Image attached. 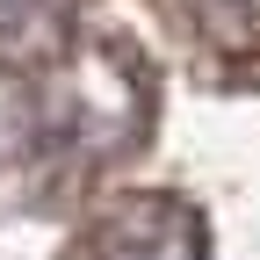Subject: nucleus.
I'll use <instances>...</instances> for the list:
<instances>
[{"mask_svg": "<svg viewBox=\"0 0 260 260\" xmlns=\"http://www.w3.org/2000/svg\"><path fill=\"white\" fill-rule=\"evenodd\" d=\"M130 87H138V80H130ZM87 94H94V65L44 80L22 102V159L37 174H51V167L73 174V167H94V159L123 152V130H138L145 123V102H152V94H130V102H123V87H116L109 102L94 109Z\"/></svg>", "mask_w": 260, "mask_h": 260, "instance_id": "obj_1", "label": "nucleus"}, {"mask_svg": "<svg viewBox=\"0 0 260 260\" xmlns=\"http://www.w3.org/2000/svg\"><path fill=\"white\" fill-rule=\"evenodd\" d=\"M65 260H203V224L174 195H123L73 239Z\"/></svg>", "mask_w": 260, "mask_h": 260, "instance_id": "obj_2", "label": "nucleus"}, {"mask_svg": "<svg viewBox=\"0 0 260 260\" xmlns=\"http://www.w3.org/2000/svg\"><path fill=\"white\" fill-rule=\"evenodd\" d=\"M80 15H87V0H0V73L51 65Z\"/></svg>", "mask_w": 260, "mask_h": 260, "instance_id": "obj_3", "label": "nucleus"}, {"mask_svg": "<svg viewBox=\"0 0 260 260\" xmlns=\"http://www.w3.org/2000/svg\"><path fill=\"white\" fill-rule=\"evenodd\" d=\"M167 15L210 58H260V0H167Z\"/></svg>", "mask_w": 260, "mask_h": 260, "instance_id": "obj_4", "label": "nucleus"}]
</instances>
